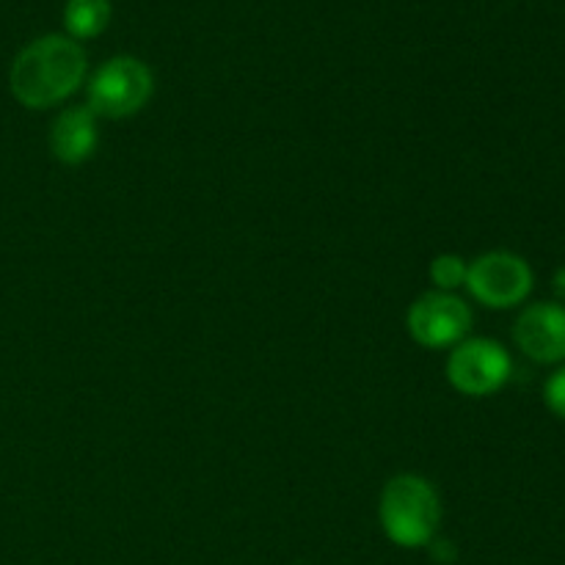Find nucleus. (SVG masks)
<instances>
[{
    "mask_svg": "<svg viewBox=\"0 0 565 565\" xmlns=\"http://www.w3.org/2000/svg\"><path fill=\"white\" fill-rule=\"evenodd\" d=\"M88 58L81 42L64 33H47L17 53L9 70V88L28 110H47L70 99L86 81Z\"/></svg>",
    "mask_w": 565,
    "mask_h": 565,
    "instance_id": "f257e3e1",
    "label": "nucleus"
},
{
    "mask_svg": "<svg viewBox=\"0 0 565 565\" xmlns=\"http://www.w3.org/2000/svg\"><path fill=\"white\" fill-rule=\"evenodd\" d=\"M381 530L401 550L434 544L441 524V500L428 478L414 472L395 475L384 483L379 500Z\"/></svg>",
    "mask_w": 565,
    "mask_h": 565,
    "instance_id": "f03ea898",
    "label": "nucleus"
},
{
    "mask_svg": "<svg viewBox=\"0 0 565 565\" xmlns=\"http://www.w3.org/2000/svg\"><path fill=\"white\" fill-rule=\"evenodd\" d=\"M154 94V75L136 55H114L92 75L86 108L97 119H130Z\"/></svg>",
    "mask_w": 565,
    "mask_h": 565,
    "instance_id": "7ed1b4c3",
    "label": "nucleus"
},
{
    "mask_svg": "<svg viewBox=\"0 0 565 565\" xmlns=\"http://www.w3.org/2000/svg\"><path fill=\"white\" fill-rule=\"evenodd\" d=\"M463 287L480 307L502 312V309H516L527 301L535 287V274L522 254L494 248L469 263Z\"/></svg>",
    "mask_w": 565,
    "mask_h": 565,
    "instance_id": "20e7f679",
    "label": "nucleus"
},
{
    "mask_svg": "<svg viewBox=\"0 0 565 565\" xmlns=\"http://www.w3.org/2000/svg\"><path fill=\"white\" fill-rule=\"evenodd\" d=\"M445 373L458 395L491 397L511 381L513 359L508 348L491 337H467L450 348Z\"/></svg>",
    "mask_w": 565,
    "mask_h": 565,
    "instance_id": "39448f33",
    "label": "nucleus"
},
{
    "mask_svg": "<svg viewBox=\"0 0 565 565\" xmlns=\"http://www.w3.org/2000/svg\"><path fill=\"white\" fill-rule=\"evenodd\" d=\"M472 307L458 292L430 290L419 296L406 312V331L417 345L445 351L472 334Z\"/></svg>",
    "mask_w": 565,
    "mask_h": 565,
    "instance_id": "423d86ee",
    "label": "nucleus"
},
{
    "mask_svg": "<svg viewBox=\"0 0 565 565\" xmlns=\"http://www.w3.org/2000/svg\"><path fill=\"white\" fill-rule=\"evenodd\" d=\"M513 342L535 364H565V307L557 301L530 303L513 323Z\"/></svg>",
    "mask_w": 565,
    "mask_h": 565,
    "instance_id": "0eeeda50",
    "label": "nucleus"
},
{
    "mask_svg": "<svg viewBox=\"0 0 565 565\" xmlns=\"http://www.w3.org/2000/svg\"><path fill=\"white\" fill-rule=\"evenodd\" d=\"M97 116L86 105L61 110L50 125V152L58 163L81 166L97 152L99 147V125Z\"/></svg>",
    "mask_w": 565,
    "mask_h": 565,
    "instance_id": "6e6552de",
    "label": "nucleus"
},
{
    "mask_svg": "<svg viewBox=\"0 0 565 565\" xmlns=\"http://www.w3.org/2000/svg\"><path fill=\"white\" fill-rule=\"evenodd\" d=\"M110 22V0H66L64 28L75 42L99 36Z\"/></svg>",
    "mask_w": 565,
    "mask_h": 565,
    "instance_id": "1a4fd4ad",
    "label": "nucleus"
},
{
    "mask_svg": "<svg viewBox=\"0 0 565 565\" xmlns=\"http://www.w3.org/2000/svg\"><path fill=\"white\" fill-rule=\"evenodd\" d=\"M467 270L469 263L461 257V254H439V257L430 259V285L434 290L441 292H458L463 285H467Z\"/></svg>",
    "mask_w": 565,
    "mask_h": 565,
    "instance_id": "9d476101",
    "label": "nucleus"
},
{
    "mask_svg": "<svg viewBox=\"0 0 565 565\" xmlns=\"http://www.w3.org/2000/svg\"><path fill=\"white\" fill-rule=\"evenodd\" d=\"M544 403L557 419L565 423V364L555 370L544 384Z\"/></svg>",
    "mask_w": 565,
    "mask_h": 565,
    "instance_id": "9b49d317",
    "label": "nucleus"
},
{
    "mask_svg": "<svg viewBox=\"0 0 565 565\" xmlns=\"http://www.w3.org/2000/svg\"><path fill=\"white\" fill-rule=\"evenodd\" d=\"M552 292H555L557 303H563L565 307V265L555 270V276H552Z\"/></svg>",
    "mask_w": 565,
    "mask_h": 565,
    "instance_id": "f8f14e48",
    "label": "nucleus"
}]
</instances>
